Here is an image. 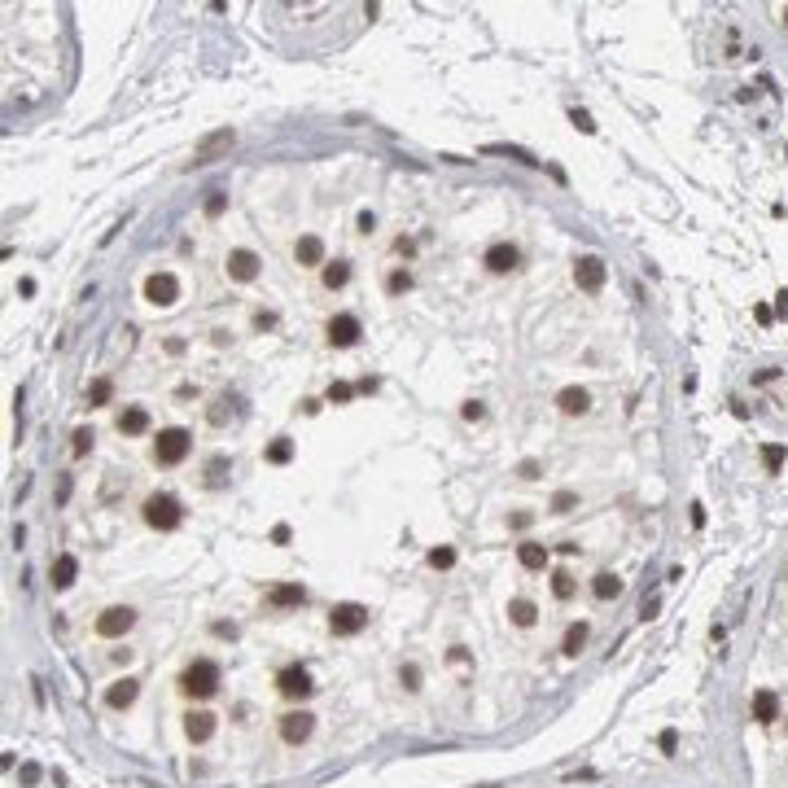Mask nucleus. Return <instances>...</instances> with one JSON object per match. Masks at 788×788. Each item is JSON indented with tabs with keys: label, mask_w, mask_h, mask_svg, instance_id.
<instances>
[{
	"label": "nucleus",
	"mask_w": 788,
	"mask_h": 788,
	"mask_svg": "<svg viewBox=\"0 0 788 788\" xmlns=\"http://www.w3.org/2000/svg\"><path fill=\"white\" fill-rule=\"evenodd\" d=\"M140 517H145V526L149 530H175L184 521V508H180V499L175 495H167V491H154V495H145V504H140Z\"/></svg>",
	"instance_id": "f257e3e1"
},
{
	"label": "nucleus",
	"mask_w": 788,
	"mask_h": 788,
	"mask_svg": "<svg viewBox=\"0 0 788 788\" xmlns=\"http://www.w3.org/2000/svg\"><path fill=\"white\" fill-rule=\"evenodd\" d=\"M180 692H184V697H193V701H206V697H215V692H219V666H215V662H206V657L189 662V666H184V675H180Z\"/></svg>",
	"instance_id": "f03ea898"
},
{
	"label": "nucleus",
	"mask_w": 788,
	"mask_h": 788,
	"mask_svg": "<svg viewBox=\"0 0 788 788\" xmlns=\"http://www.w3.org/2000/svg\"><path fill=\"white\" fill-rule=\"evenodd\" d=\"M189 451H193V438H189V429H158V438L154 447H149V455H154V465L171 469V465H184L189 460Z\"/></svg>",
	"instance_id": "7ed1b4c3"
},
{
	"label": "nucleus",
	"mask_w": 788,
	"mask_h": 788,
	"mask_svg": "<svg viewBox=\"0 0 788 788\" xmlns=\"http://www.w3.org/2000/svg\"><path fill=\"white\" fill-rule=\"evenodd\" d=\"M364 626H368V604L346 600V604L328 609V631H333V635H360Z\"/></svg>",
	"instance_id": "20e7f679"
},
{
	"label": "nucleus",
	"mask_w": 788,
	"mask_h": 788,
	"mask_svg": "<svg viewBox=\"0 0 788 788\" xmlns=\"http://www.w3.org/2000/svg\"><path fill=\"white\" fill-rule=\"evenodd\" d=\"M140 294H145L149 307H175V302H180V281H175L171 272H149Z\"/></svg>",
	"instance_id": "39448f33"
},
{
	"label": "nucleus",
	"mask_w": 788,
	"mask_h": 788,
	"mask_svg": "<svg viewBox=\"0 0 788 788\" xmlns=\"http://www.w3.org/2000/svg\"><path fill=\"white\" fill-rule=\"evenodd\" d=\"M223 272H228V281H237V285H250V281H259L263 263H259V254H254V250L237 245V250H228V259H223Z\"/></svg>",
	"instance_id": "423d86ee"
},
{
	"label": "nucleus",
	"mask_w": 788,
	"mask_h": 788,
	"mask_svg": "<svg viewBox=\"0 0 788 788\" xmlns=\"http://www.w3.org/2000/svg\"><path fill=\"white\" fill-rule=\"evenodd\" d=\"M132 626H136V609L132 604H110V609H101V618H96L101 640H118V635H127Z\"/></svg>",
	"instance_id": "0eeeda50"
},
{
	"label": "nucleus",
	"mask_w": 788,
	"mask_h": 788,
	"mask_svg": "<svg viewBox=\"0 0 788 788\" xmlns=\"http://www.w3.org/2000/svg\"><path fill=\"white\" fill-rule=\"evenodd\" d=\"M360 316H350V311H338V316H328V324H324V342L328 346H338V350H346V346H355L360 342Z\"/></svg>",
	"instance_id": "6e6552de"
},
{
	"label": "nucleus",
	"mask_w": 788,
	"mask_h": 788,
	"mask_svg": "<svg viewBox=\"0 0 788 788\" xmlns=\"http://www.w3.org/2000/svg\"><path fill=\"white\" fill-rule=\"evenodd\" d=\"M311 670L307 666H285L281 675H276V692H281L285 701H302V697H311Z\"/></svg>",
	"instance_id": "1a4fd4ad"
},
{
	"label": "nucleus",
	"mask_w": 788,
	"mask_h": 788,
	"mask_svg": "<svg viewBox=\"0 0 788 788\" xmlns=\"http://www.w3.org/2000/svg\"><path fill=\"white\" fill-rule=\"evenodd\" d=\"M604 276H609V267H604L600 254H582V259H574V285L578 289H587V294L604 289Z\"/></svg>",
	"instance_id": "9d476101"
},
{
	"label": "nucleus",
	"mask_w": 788,
	"mask_h": 788,
	"mask_svg": "<svg viewBox=\"0 0 788 788\" xmlns=\"http://www.w3.org/2000/svg\"><path fill=\"white\" fill-rule=\"evenodd\" d=\"M482 263H487L491 276H508V272H517V267H521V250H517L513 241H495V245H487Z\"/></svg>",
	"instance_id": "9b49d317"
},
{
	"label": "nucleus",
	"mask_w": 788,
	"mask_h": 788,
	"mask_svg": "<svg viewBox=\"0 0 788 788\" xmlns=\"http://www.w3.org/2000/svg\"><path fill=\"white\" fill-rule=\"evenodd\" d=\"M311 731H316V714H307V709H289V714H281V740L285 745H302Z\"/></svg>",
	"instance_id": "f8f14e48"
},
{
	"label": "nucleus",
	"mask_w": 788,
	"mask_h": 788,
	"mask_svg": "<svg viewBox=\"0 0 788 788\" xmlns=\"http://www.w3.org/2000/svg\"><path fill=\"white\" fill-rule=\"evenodd\" d=\"M294 263H298V267H324V263H328V259H324V241H320L316 233L298 237V241H294Z\"/></svg>",
	"instance_id": "ddd939ff"
},
{
	"label": "nucleus",
	"mask_w": 788,
	"mask_h": 788,
	"mask_svg": "<svg viewBox=\"0 0 788 788\" xmlns=\"http://www.w3.org/2000/svg\"><path fill=\"white\" fill-rule=\"evenodd\" d=\"M184 736H189L193 745H206L211 736H215V714H211V709H189V714H184Z\"/></svg>",
	"instance_id": "4468645a"
},
{
	"label": "nucleus",
	"mask_w": 788,
	"mask_h": 788,
	"mask_svg": "<svg viewBox=\"0 0 788 788\" xmlns=\"http://www.w3.org/2000/svg\"><path fill=\"white\" fill-rule=\"evenodd\" d=\"M556 408H561L565 416H587V412H592V390H582V386H565L561 394H556Z\"/></svg>",
	"instance_id": "2eb2a0df"
},
{
	"label": "nucleus",
	"mask_w": 788,
	"mask_h": 788,
	"mask_svg": "<svg viewBox=\"0 0 788 788\" xmlns=\"http://www.w3.org/2000/svg\"><path fill=\"white\" fill-rule=\"evenodd\" d=\"M114 429L123 438H140V434H149V412L145 408H123L114 416Z\"/></svg>",
	"instance_id": "dca6fc26"
},
{
	"label": "nucleus",
	"mask_w": 788,
	"mask_h": 788,
	"mask_svg": "<svg viewBox=\"0 0 788 788\" xmlns=\"http://www.w3.org/2000/svg\"><path fill=\"white\" fill-rule=\"evenodd\" d=\"M233 140H237V132H233V127H219V132H211L206 140L197 145V154H193V162H215V154H223V149L233 145Z\"/></svg>",
	"instance_id": "f3484780"
},
{
	"label": "nucleus",
	"mask_w": 788,
	"mask_h": 788,
	"mask_svg": "<svg viewBox=\"0 0 788 788\" xmlns=\"http://www.w3.org/2000/svg\"><path fill=\"white\" fill-rule=\"evenodd\" d=\"M267 600L276 609H302L307 604V587H298V582H276V587L267 592Z\"/></svg>",
	"instance_id": "a211bd4d"
},
{
	"label": "nucleus",
	"mask_w": 788,
	"mask_h": 788,
	"mask_svg": "<svg viewBox=\"0 0 788 788\" xmlns=\"http://www.w3.org/2000/svg\"><path fill=\"white\" fill-rule=\"evenodd\" d=\"M136 692H140V683H136L132 675H127V679L110 683V692H106V705H110V709H127V705L136 701Z\"/></svg>",
	"instance_id": "6ab92c4d"
},
{
	"label": "nucleus",
	"mask_w": 788,
	"mask_h": 788,
	"mask_svg": "<svg viewBox=\"0 0 788 788\" xmlns=\"http://www.w3.org/2000/svg\"><path fill=\"white\" fill-rule=\"evenodd\" d=\"M517 561H521V570H548L552 552H548L543 543H535V539H530V543H521V548H517Z\"/></svg>",
	"instance_id": "aec40b11"
},
{
	"label": "nucleus",
	"mask_w": 788,
	"mask_h": 788,
	"mask_svg": "<svg viewBox=\"0 0 788 788\" xmlns=\"http://www.w3.org/2000/svg\"><path fill=\"white\" fill-rule=\"evenodd\" d=\"M346 281H350V263H346V259H333V263H324V267H320V285H324L328 294L342 289Z\"/></svg>",
	"instance_id": "412c9836"
},
{
	"label": "nucleus",
	"mask_w": 788,
	"mask_h": 788,
	"mask_svg": "<svg viewBox=\"0 0 788 788\" xmlns=\"http://www.w3.org/2000/svg\"><path fill=\"white\" fill-rule=\"evenodd\" d=\"M587 635H592L587 622H570V626H565V640H561V653H565V657H578L582 648H587Z\"/></svg>",
	"instance_id": "4be33fe9"
},
{
	"label": "nucleus",
	"mask_w": 788,
	"mask_h": 788,
	"mask_svg": "<svg viewBox=\"0 0 788 788\" xmlns=\"http://www.w3.org/2000/svg\"><path fill=\"white\" fill-rule=\"evenodd\" d=\"M753 718H758V723H775V718H779V697L767 692V688L753 692Z\"/></svg>",
	"instance_id": "5701e85b"
},
{
	"label": "nucleus",
	"mask_w": 788,
	"mask_h": 788,
	"mask_svg": "<svg viewBox=\"0 0 788 788\" xmlns=\"http://www.w3.org/2000/svg\"><path fill=\"white\" fill-rule=\"evenodd\" d=\"M592 596H596V600H618V596H622V578L609 574V570H600V574L592 578Z\"/></svg>",
	"instance_id": "b1692460"
},
{
	"label": "nucleus",
	"mask_w": 788,
	"mask_h": 788,
	"mask_svg": "<svg viewBox=\"0 0 788 788\" xmlns=\"http://www.w3.org/2000/svg\"><path fill=\"white\" fill-rule=\"evenodd\" d=\"M535 618H539V609H535V600H526V596H517V600H508V622H513V626H535Z\"/></svg>",
	"instance_id": "393cba45"
},
{
	"label": "nucleus",
	"mask_w": 788,
	"mask_h": 788,
	"mask_svg": "<svg viewBox=\"0 0 788 788\" xmlns=\"http://www.w3.org/2000/svg\"><path fill=\"white\" fill-rule=\"evenodd\" d=\"M74 574H79V561H74L70 552H66V556H57V565H53V587H57V592H66L70 582H74Z\"/></svg>",
	"instance_id": "a878e982"
},
{
	"label": "nucleus",
	"mask_w": 788,
	"mask_h": 788,
	"mask_svg": "<svg viewBox=\"0 0 788 788\" xmlns=\"http://www.w3.org/2000/svg\"><path fill=\"white\" fill-rule=\"evenodd\" d=\"M110 399H114V381L110 377H96L92 386H88V408H106Z\"/></svg>",
	"instance_id": "bb28decb"
},
{
	"label": "nucleus",
	"mask_w": 788,
	"mask_h": 788,
	"mask_svg": "<svg viewBox=\"0 0 788 788\" xmlns=\"http://www.w3.org/2000/svg\"><path fill=\"white\" fill-rule=\"evenodd\" d=\"M408 289H412V272H408V267H394V272L386 276V294L399 298V294H408Z\"/></svg>",
	"instance_id": "cd10ccee"
},
{
	"label": "nucleus",
	"mask_w": 788,
	"mask_h": 788,
	"mask_svg": "<svg viewBox=\"0 0 788 788\" xmlns=\"http://www.w3.org/2000/svg\"><path fill=\"white\" fill-rule=\"evenodd\" d=\"M574 587H578V582H574L570 570H556V574H552V596H556V600H570Z\"/></svg>",
	"instance_id": "c85d7f7f"
},
{
	"label": "nucleus",
	"mask_w": 788,
	"mask_h": 788,
	"mask_svg": "<svg viewBox=\"0 0 788 788\" xmlns=\"http://www.w3.org/2000/svg\"><path fill=\"white\" fill-rule=\"evenodd\" d=\"M289 455H294V443H289V438H276V443H267L263 460H267V465H285Z\"/></svg>",
	"instance_id": "c756f323"
},
{
	"label": "nucleus",
	"mask_w": 788,
	"mask_h": 788,
	"mask_svg": "<svg viewBox=\"0 0 788 788\" xmlns=\"http://www.w3.org/2000/svg\"><path fill=\"white\" fill-rule=\"evenodd\" d=\"M784 460H788V447H779V443H767V447H762V465H767L771 473H779Z\"/></svg>",
	"instance_id": "7c9ffc66"
},
{
	"label": "nucleus",
	"mask_w": 788,
	"mask_h": 788,
	"mask_svg": "<svg viewBox=\"0 0 788 788\" xmlns=\"http://www.w3.org/2000/svg\"><path fill=\"white\" fill-rule=\"evenodd\" d=\"M201 211H206V219H219V215L228 211V193H223V189H211V193H206V206H201Z\"/></svg>",
	"instance_id": "2f4dec72"
},
{
	"label": "nucleus",
	"mask_w": 788,
	"mask_h": 788,
	"mask_svg": "<svg viewBox=\"0 0 788 788\" xmlns=\"http://www.w3.org/2000/svg\"><path fill=\"white\" fill-rule=\"evenodd\" d=\"M70 438H74V443H70V455H88V451H92V438H96V434H92V429H74Z\"/></svg>",
	"instance_id": "473e14b6"
},
{
	"label": "nucleus",
	"mask_w": 788,
	"mask_h": 788,
	"mask_svg": "<svg viewBox=\"0 0 788 788\" xmlns=\"http://www.w3.org/2000/svg\"><path fill=\"white\" fill-rule=\"evenodd\" d=\"M425 561L434 565V570H451V565H455V548H434V552L425 556Z\"/></svg>",
	"instance_id": "72a5a7b5"
},
{
	"label": "nucleus",
	"mask_w": 788,
	"mask_h": 788,
	"mask_svg": "<svg viewBox=\"0 0 788 788\" xmlns=\"http://www.w3.org/2000/svg\"><path fill=\"white\" fill-rule=\"evenodd\" d=\"M350 394H355V386H346V381H328V390H324L328 403H350Z\"/></svg>",
	"instance_id": "f704fd0d"
},
{
	"label": "nucleus",
	"mask_w": 788,
	"mask_h": 788,
	"mask_svg": "<svg viewBox=\"0 0 788 788\" xmlns=\"http://www.w3.org/2000/svg\"><path fill=\"white\" fill-rule=\"evenodd\" d=\"M399 683H403V688H408V692H421V666H399Z\"/></svg>",
	"instance_id": "c9c22d12"
},
{
	"label": "nucleus",
	"mask_w": 788,
	"mask_h": 788,
	"mask_svg": "<svg viewBox=\"0 0 788 788\" xmlns=\"http://www.w3.org/2000/svg\"><path fill=\"white\" fill-rule=\"evenodd\" d=\"M570 508H578V491H556L552 495V513H570Z\"/></svg>",
	"instance_id": "e433bc0d"
},
{
	"label": "nucleus",
	"mask_w": 788,
	"mask_h": 788,
	"mask_svg": "<svg viewBox=\"0 0 788 788\" xmlns=\"http://www.w3.org/2000/svg\"><path fill=\"white\" fill-rule=\"evenodd\" d=\"M570 123L578 127V132H587V136L596 132V123H592V114H587V110H570Z\"/></svg>",
	"instance_id": "4c0bfd02"
},
{
	"label": "nucleus",
	"mask_w": 788,
	"mask_h": 788,
	"mask_svg": "<svg viewBox=\"0 0 788 788\" xmlns=\"http://www.w3.org/2000/svg\"><path fill=\"white\" fill-rule=\"evenodd\" d=\"M394 254H399V259H412V254H416V241H412V237H394Z\"/></svg>",
	"instance_id": "58836bf2"
},
{
	"label": "nucleus",
	"mask_w": 788,
	"mask_h": 788,
	"mask_svg": "<svg viewBox=\"0 0 788 788\" xmlns=\"http://www.w3.org/2000/svg\"><path fill=\"white\" fill-rule=\"evenodd\" d=\"M372 228H377V215H372V211H360V219H355V233H364V237H368Z\"/></svg>",
	"instance_id": "ea45409f"
},
{
	"label": "nucleus",
	"mask_w": 788,
	"mask_h": 788,
	"mask_svg": "<svg viewBox=\"0 0 788 788\" xmlns=\"http://www.w3.org/2000/svg\"><path fill=\"white\" fill-rule=\"evenodd\" d=\"M460 416H465V421H482V416H487V408H482L477 399H469L465 408H460Z\"/></svg>",
	"instance_id": "a19ab883"
},
{
	"label": "nucleus",
	"mask_w": 788,
	"mask_h": 788,
	"mask_svg": "<svg viewBox=\"0 0 788 788\" xmlns=\"http://www.w3.org/2000/svg\"><path fill=\"white\" fill-rule=\"evenodd\" d=\"M517 473H521L526 482H535V477H543V465H539V460H521V469H517Z\"/></svg>",
	"instance_id": "79ce46f5"
},
{
	"label": "nucleus",
	"mask_w": 788,
	"mask_h": 788,
	"mask_svg": "<svg viewBox=\"0 0 788 788\" xmlns=\"http://www.w3.org/2000/svg\"><path fill=\"white\" fill-rule=\"evenodd\" d=\"M530 521H535V513H513V517H508V526H513V530H526Z\"/></svg>",
	"instance_id": "37998d69"
},
{
	"label": "nucleus",
	"mask_w": 788,
	"mask_h": 788,
	"mask_svg": "<svg viewBox=\"0 0 788 788\" xmlns=\"http://www.w3.org/2000/svg\"><path fill=\"white\" fill-rule=\"evenodd\" d=\"M272 324H276L272 311H254V328H272Z\"/></svg>",
	"instance_id": "c03bdc74"
},
{
	"label": "nucleus",
	"mask_w": 788,
	"mask_h": 788,
	"mask_svg": "<svg viewBox=\"0 0 788 788\" xmlns=\"http://www.w3.org/2000/svg\"><path fill=\"white\" fill-rule=\"evenodd\" d=\"M662 749H666V753L679 749V736H675V731H662Z\"/></svg>",
	"instance_id": "a18cd8bd"
},
{
	"label": "nucleus",
	"mask_w": 788,
	"mask_h": 788,
	"mask_svg": "<svg viewBox=\"0 0 788 788\" xmlns=\"http://www.w3.org/2000/svg\"><path fill=\"white\" fill-rule=\"evenodd\" d=\"M775 311L788 320V289H784V294H775Z\"/></svg>",
	"instance_id": "49530a36"
},
{
	"label": "nucleus",
	"mask_w": 788,
	"mask_h": 788,
	"mask_svg": "<svg viewBox=\"0 0 788 788\" xmlns=\"http://www.w3.org/2000/svg\"><path fill=\"white\" fill-rule=\"evenodd\" d=\"M272 543H289V526H276L272 530Z\"/></svg>",
	"instance_id": "de8ad7c7"
},
{
	"label": "nucleus",
	"mask_w": 788,
	"mask_h": 788,
	"mask_svg": "<svg viewBox=\"0 0 788 788\" xmlns=\"http://www.w3.org/2000/svg\"><path fill=\"white\" fill-rule=\"evenodd\" d=\"M775 377H779V368H767V372H758L753 381H758V386H767V381H775Z\"/></svg>",
	"instance_id": "09e8293b"
},
{
	"label": "nucleus",
	"mask_w": 788,
	"mask_h": 788,
	"mask_svg": "<svg viewBox=\"0 0 788 788\" xmlns=\"http://www.w3.org/2000/svg\"><path fill=\"white\" fill-rule=\"evenodd\" d=\"M784 22H788V9H784Z\"/></svg>",
	"instance_id": "8fccbe9b"
}]
</instances>
